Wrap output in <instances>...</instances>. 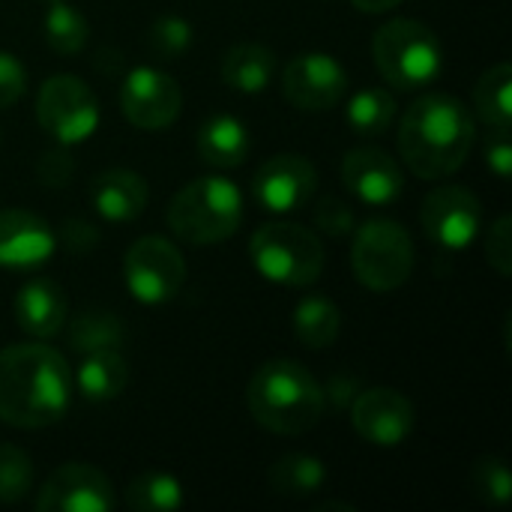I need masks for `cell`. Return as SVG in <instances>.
I'll list each match as a JSON object with an SVG mask.
<instances>
[{
	"mask_svg": "<svg viewBox=\"0 0 512 512\" xmlns=\"http://www.w3.org/2000/svg\"><path fill=\"white\" fill-rule=\"evenodd\" d=\"M72 402V372L51 345L21 342L0 351V423L45 429L63 420Z\"/></svg>",
	"mask_w": 512,
	"mask_h": 512,
	"instance_id": "obj_1",
	"label": "cell"
},
{
	"mask_svg": "<svg viewBox=\"0 0 512 512\" xmlns=\"http://www.w3.org/2000/svg\"><path fill=\"white\" fill-rule=\"evenodd\" d=\"M477 138L474 114L450 93H426L399 123V153L420 180L456 174Z\"/></svg>",
	"mask_w": 512,
	"mask_h": 512,
	"instance_id": "obj_2",
	"label": "cell"
},
{
	"mask_svg": "<svg viewBox=\"0 0 512 512\" xmlns=\"http://www.w3.org/2000/svg\"><path fill=\"white\" fill-rule=\"evenodd\" d=\"M246 405L255 423L273 435H306L327 411V393L297 360H267L246 387Z\"/></svg>",
	"mask_w": 512,
	"mask_h": 512,
	"instance_id": "obj_3",
	"label": "cell"
},
{
	"mask_svg": "<svg viewBox=\"0 0 512 512\" xmlns=\"http://www.w3.org/2000/svg\"><path fill=\"white\" fill-rule=\"evenodd\" d=\"M168 228L189 246H213L237 234L243 222V195L225 177H198L168 201Z\"/></svg>",
	"mask_w": 512,
	"mask_h": 512,
	"instance_id": "obj_4",
	"label": "cell"
},
{
	"mask_svg": "<svg viewBox=\"0 0 512 512\" xmlns=\"http://www.w3.org/2000/svg\"><path fill=\"white\" fill-rule=\"evenodd\" d=\"M375 66L396 90L429 87L444 69V45L438 33L414 18H393L372 39Z\"/></svg>",
	"mask_w": 512,
	"mask_h": 512,
	"instance_id": "obj_5",
	"label": "cell"
},
{
	"mask_svg": "<svg viewBox=\"0 0 512 512\" xmlns=\"http://www.w3.org/2000/svg\"><path fill=\"white\" fill-rule=\"evenodd\" d=\"M255 270L285 288H309L324 270V246L315 231L297 222H267L249 240Z\"/></svg>",
	"mask_w": 512,
	"mask_h": 512,
	"instance_id": "obj_6",
	"label": "cell"
},
{
	"mask_svg": "<svg viewBox=\"0 0 512 512\" xmlns=\"http://www.w3.org/2000/svg\"><path fill=\"white\" fill-rule=\"evenodd\" d=\"M351 267L363 288L396 291L414 273V240L396 219H369L354 234Z\"/></svg>",
	"mask_w": 512,
	"mask_h": 512,
	"instance_id": "obj_7",
	"label": "cell"
},
{
	"mask_svg": "<svg viewBox=\"0 0 512 512\" xmlns=\"http://www.w3.org/2000/svg\"><path fill=\"white\" fill-rule=\"evenodd\" d=\"M123 279L138 303L162 306L180 294L186 282V258L171 240L159 234H147L126 249Z\"/></svg>",
	"mask_w": 512,
	"mask_h": 512,
	"instance_id": "obj_8",
	"label": "cell"
},
{
	"mask_svg": "<svg viewBox=\"0 0 512 512\" xmlns=\"http://www.w3.org/2000/svg\"><path fill=\"white\" fill-rule=\"evenodd\" d=\"M36 120L57 144L69 147L96 132L99 102L81 78L60 72L42 81L36 96Z\"/></svg>",
	"mask_w": 512,
	"mask_h": 512,
	"instance_id": "obj_9",
	"label": "cell"
},
{
	"mask_svg": "<svg viewBox=\"0 0 512 512\" xmlns=\"http://www.w3.org/2000/svg\"><path fill=\"white\" fill-rule=\"evenodd\" d=\"M423 234L450 252L468 249L483 225V204L468 186H438L420 207Z\"/></svg>",
	"mask_w": 512,
	"mask_h": 512,
	"instance_id": "obj_10",
	"label": "cell"
},
{
	"mask_svg": "<svg viewBox=\"0 0 512 512\" xmlns=\"http://www.w3.org/2000/svg\"><path fill=\"white\" fill-rule=\"evenodd\" d=\"M183 90L180 84L156 69V66H135L120 87V111L123 117L144 132H156L171 126L180 117Z\"/></svg>",
	"mask_w": 512,
	"mask_h": 512,
	"instance_id": "obj_11",
	"label": "cell"
},
{
	"mask_svg": "<svg viewBox=\"0 0 512 512\" xmlns=\"http://www.w3.org/2000/svg\"><path fill=\"white\" fill-rule=\"evenodd\" d=\"M285 99L303 111H327L342 102L348 90L345 66L324 51L297 54L282 72Z\"/></svg>",
	"mask_w": 512,
	"mask_h": 512,
	"instance_id": "obj_12",
	"label": "cell"
},
{
	"mask_svg": "<svg viewBox=\"0 0 512 512\" xmlns=\"http://www.w3.org/2000/svg\"><path fill=\"white\" fill-rule=\"evenodd\" d=\"M114 507L111 480L87 462H66L36 495L39 512H111Z\"/></svg>",
	"mask_w": 512,
	"mask_h": 512,
	"instance_id": "obj_13",
	"label": "cell"
},
{
	"mask_svg": "<svg viewBox=\"0 0 512 512\" xmlns=\"http://www.w3.org/2000/svg\"><path fill=\"white\" fill-rule=\"evenodd\" d=\"M318 189L315 165L297 153H279L267 159L252 177V198L270 213H294L312 201Z\"/></svg>",
	"mask_w": 512,
	"mask_h": 512,
	"instance_id": "obj_14",
	"label": "cell"
},
{
	"mask_svg": "<svg viewBox=\"0 0 512 512\" xmlns=\"http://www.w3.org/2000/svg\"><path fill=\"white\" fill-rule=\"evenodd\" d=\"M357 435L375 447H399L417 426V411L408 396L390 387L363 390L351 405Z\"/></svg>",
	"mask_w": 512,
	"mask_h": 512,
	"instance_id": "obj_15",
	"label": "cell"
},
{
	"mask_svg": "<svg viewBox=\"0 0 512 512\" xmlns=\"http://www.w3.org/2000/svg\"><path fill=\"white\" fill-rule=\"evenodd\" d=\"M342 180L348 192L366 204H393L405 189V174L399 162L381 147H357L342 159Z\"/></svg>",
	"mask_w": 512,
	"mask_h": 512,
	"instance_id": "obj_16",
	"label": "cell"
},
{
	"mask_svg": "<svg viewBox=\"0 0 512 512\" xmlns=\"http://www.w3.org/2000/svg\"><path fill=\"white\" fill-rule=\"evenodd\" d=\"M51 225L30 210H0V267L33 270L54 255Z\"/></svg>",
	"mask_w": 512,
	"mask_h": 512,
	"instance_id": "obj_17",
	"label": "cell"
},
{
	"mask_svg": "<svg viewBox=\"0 0 512 512\" xmlns=\"http://www.w3.org/2000/svg\"><path fill=\"white\" fill-rule=\"evenodd\" d=\"M150 198L147 180L132 168H108L90 186V201L105 222H132L144 213Z\"/></svg>",
	"mask_w": 512,
	"mask_h": 512,
	"instance_id": "obj_18",
	"label": "cell"
},
{
	"mask_svg": "<svg viewBox=\"0 0 512 512\" xmlns=\"http://www.w3.org/2000/svg\"><path fill=\"white\" fill-rule=\"evenodd\" d=\"M15 321L33 339H51L66 321V294L54 279L36 276L15 297Z\"/></svg>",
	"mask_w": 512,
	"mask_h": 512,
	"instance_id": "obj_19",
	"label": "cell"
},
{
	"mask_svg": "<svg viewBox=\"0 0 512 512\" xmlns=\"http://www.w3.org/2000/svg\"><path fill=\"white\" fill-rule=\"evenodd\" d=\"M198 156L213 168H237L246 162L252 135L246 123L234 114H213L198 129Z\"/></svg>",
	"mask_w": 512,
	"mask_h": 512,
	"instance_id": "obj_20",
	"label": "cell"
},
{
	"mask_svg": "<svg viewBox=\"0 0 512 512\" xmlns=\"http://www.w3.org/2000/svg\"><path fill=\"white\" fill-rule=\"evenodd\" d=\"M276 75V54L261 42H240L222 57V81L240 93H261Z\"/></svg>",
	"mask_w": 512,
	"mask_h": 512,
	"instance_id": "obj_21",
	"label": "cell"
},
{
	"mask_svg": "<svg viewBox=\"0 0 512 512\" xmlns=\"http://www.w3.org/2000/svg\"><path fill=\"white\" fill-rule=\"evenodd\" d=\"M75 384H78L84 399H90V402H111L129 384V363L123 360L120 351L84 354V360H81V366L75 372Z\"/></svg>",
	"mask_w": 512,
	"mask_h": 512,
	"instance_id": "obj_22",
	"label": "cell"
},
{
	"mask_svg": "<svg viewBox=\"0 0 512 512\" xmlns=\"http://www.w3.org/2000/svg\"><path fill=\"white\" fill-rule=\"evenodd\" d=\"M342 312L324 294H309L294 306V336L309 351H324L339 339Z\"/></svg>",
	"mask_w": 512,
	"mask_h": 512,
	"instance_id": "obj_23",
	"label": "cell"
},
{
	"mask_svg": "<svg viewBox=\"0 0 512 512\" xmlns=\"http://www.w3.org/2000/svg\"><path fill=\"white\" fill-rule=\"evenodd\" d=\"M327 483L321 459L306 453H288L270 468V489L282 498H309Z\"/></svg>",
	"mask_w": 512,
	"mask_h": 512,
	"instance_id": "obj_24",
	"label": "cell"
},
{
	"mask_svg": "<svg viewBox=\"0 0 512 512\" xmlns=\"http://www.w3.org/2000/svg\"><path fill=\"white\" fill-rule=\"evenodd\" d=\"M345 120L360 138H378L396 120V99L384 87H363L348 99Z\"/></svg>",
	"mask_w": 512,
	"mask_h": 512,
	"instance_id": "obj_25",
	"label": "cell"
},
{
	"mask_svg": "<svg viewBox=\"0 0 512 512\" xmlns=\"http://www.w3.org/2000/svg\"><path fill=\"white\" fill-rule=\"evenodd\" d=\"M510 87H512V66L510 63H495L489 66L477 87H474V108L480 114L483 123H489L492 129H507L512 123V105H510Z\"/></svg>",
	"mask_w": 512,
	"mask_h": 512,
	"instance_id": "obj_26",
	"label": "cell"
},
{
	"mask_svg": "<svg viewBox=\"0 0 512 512\" xmlns=\"http://www.w3.org/2000/svg\"><path fill=\"white\" fill-rule=\"evenodd\" d=\"M69 345L75 354H93V351H120L123 345V324L114 312L105 309H84L69 324Z\"/></svg>",
	"mask_w": 512,
	"mask_h": 512,
	"instance_id": "obj_27",
	"label": "cell"
},
{
	"mask_svg": "<svg viewBox=\"0 0 512 512\" xmlns=\"http://www.w3.org/2000/svg\"><path fill=\"white\" fill-rule=\"evenodd\" d=\"M126 504L135 512H174L183 507V486L165 471H147L126 486Z\"/></svg>",
	"mask_w": 512,
	"mask_h": 512,
	"instance_id": "obj_28",
	"label": "cell"
},
{
	"mask_svg": "<svg viewBox=\"0 0 512 512\" xmlns=\"http://www.w3.org/2000/svg\"><path fill=\"white\" fill-rule=\"evenodd\" d=\"M87 30H90L87 18L75 6H69L63 0L51 3V9L45 15V42L51 51L66 54V57L78 54L87 45Z\"/></svg>",
	"mask_w": 512,
	"mask_h": 512,
	"instance_id": "obj_29",
	"label": "cell"
},
{
	"mask_svg": "<svg viewBox=\"0 0 512 512\" xmlns=\"http://www.w3.org/2000/svg\"><path fill=\"white\" fill-rule=\"evenodd\" d=\"M33 489V462L15 444H0V504H18Z\"/></svg>",
	"mask_w": 512,
	"mask_h": 512,
	"instance_id": "obj_30",
	"label": "cell"
},
{
	"mask_svg": "<svg viewBox=\"0 0 512 512\" xmlns=\"http://www.w3.org/2000/svg\"><path fill=\"white\" fill-rule=\"evenodd\" d=\"M471 489L483 504L504 507L512 495L510 468L501 456H483L471 468Z\"/></svg>",
	"mask_w": 512,
	"mask_h": 512,
	"instance_id": "obj_31",
	"label": "cell"
},
{
	"mask_svg": "<svg viewBox=\"0 0 512 512\" xmlns=\"http://www.w3.org/2000/svg\"><path fill=\"white\" fill-rule=\"evenodd\" d=\"M147 45L159 60H177L192 45V27L180 15H162L153 21Z\"/></svg>",
	"mask_w": 512,
	"mask_h": 512,
	"instance_id": "obj_32",
	"label": "cell"
},
{
	"mask_svg": "<svg viewBox=\"0 0 512 512\" xmlns=\"http://www.w3.org/2000/svg\"><path fill=\"white\" fill-rule=\"evenodd\" d=\"M486 261L495 267L498 276H512V216H498L486 237Z\"/></svg>",
	"mask_w": 512,
	"mask_h": 512,
	"instance_id": "obj_33",
	"label": "cell"
},
{
	"mask_svg": "<svg viewBox=\"0 0 512 512\" xmlns=\"http://www.w3.org/2000/svg\"><path fill=\"white\" fill-rule=\"evenodd\" d=\"M312 216H315V225L324 234H330V237H345V234L354 231V210L342 198H336V195L321 198L315 204V213Z\"/></svg>",
	"mask_w": 512,
	"mask_h": 512,
	"instance_id": "obj_34",
	"label": "cell"
},
{
	"mask_svg": "<svg viewBox=\"0 0 512 512\" xmlns=\"http://www.w3.org/2000/svg\"><path fill=\"white\" fill-rule=\"evenodd\" d=\"M27 90V72L24 66L18 63L15 54L9 51H0V111L3 108H12Z\"/></svg>",
	"mask_w": 512,
	"mask_h": 512,
	"instance_id": "obj_35",
	"label": "cell"
},
{
	"mask_svg": "<svg viewBox=\"0 0 512 512\" xmlns=\"http://www.w3.org/2000/svg\"><path fill=\"white\" fill-rule=\"evenodd\" d=\"M72 168H75V162H72V156L63 147L45 150L39 156V162H36V174H39V180L45 186H66L69 177H72Z\"/></svg>",
	"mask_w": 512,
	"mask_h": 512,
	"instance_id": "obj_36",
	"label": "cell"
},
{
	"mask_svg": "<svg viewBox=\"0 0 512 512\" xmlns=\"http://www.w3.org/2000/svg\"><path fill=\"white\" fill-rule=\"evenodd\" d=\"M486 165L501 177L510 180L512 174V141L507 129H492L486 138Z\"/></svg>",
	"mask_w": 512,
	"mask_h": 512,
	"instance_id": "obj_37",
	"label": "cell"
},
{
	"mask_svg": "<svg viewBox=\"0 0 512 512\" xmlns=\"http://www.w3.org/2000/svg\"><path fill=\"white\" fill-rule=\"evenodd\" d=\"M60 240L69 252H90L96 246V228L84 219H69L60 231Z\"/></svg>",
	"mask_w": 512,
	"mask_h": 512,
	"instance_id": "obj_38",
	"label": "cell"
},
{
	"mask_svg": "<svg viewBox=\"0 0 512 512\" xmlns=\"http://www.w3.org/2000/svg\"><path fill=\"white\" fill-rule=\"evenodd\" d=\"M360 12H372V15H378V12H390V9H396L402 0H351Z\"/></svg>",
	"mask_w": 512,
	"mask_h": 512,
	"instance_id": "obj_39",
	"label": "cell"
}]
</instances>
